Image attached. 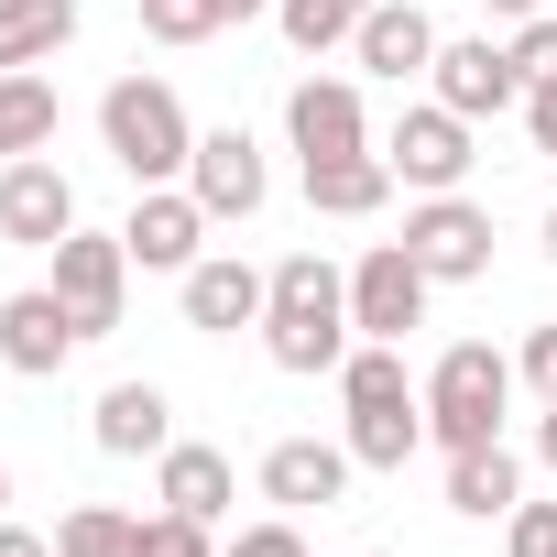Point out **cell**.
I'll return each instance as SVG.
<instances>
[{
	"instance_id": "cell-1",
	"label": "cell",
	"mask_w": 557,
	"mask_h": 557,
	"mask_svg": "<svg viewBox=\"0 0 557 557\" xmlns=\"http://www.w3.org/2000/svg\"><path fill=\"white\" fill-rule=\"evenodd\" d=\"M262 350H273V372H339V361L361 350V329H350V273H339L329 251H285V262H273Z\"/></svg>"
},
{
	"instance_id": "cell-2",
	"label": "cell",
	"mask_w": 557,
	"mask_h": 557,
	"mask_svg": "<svg viewBox=\"0 0 557 557\" xmlns=\"http://www.w3.org/2000/svg\"><path fill=\"white\" fill-rule=\"evenodd\" d=\"M339 405H350V459L361 470H405L426 448V383H405L394 339H361L339 361Z\"/></svg>"
},
{
	"instance_id": "cell-3",
	"label": "cell",
	"mask_w": 557,
	"mask_h": 557,
	"mask_svg": "<svg viewBox=\"0 0 557 557\" xmlns=\"http://www.w3.org/2000/svg\"><path fill=\"white\" fill-rule=\"evenodd\" d=\"M99 143H110V164L132 186H186V164H197V121H186V99L164 77H110Z\"/></svg>"
},
{
	"instance_id": "cell-4",
	"label": "cell",
	"mask_w": 557,
	"mask_h": 557,
	"mask_svg": "<svg viewBox=\"0 0 557 557\" xmlns=\"http://www.w3.org/2000/svg\"><path fill=\"white\" fill-rule=\"evenodd\" d=\"M503 405H513V361L492 339L437 350V372H426V437L437 448H492L503 437Z\"/></svg>"
},
{
	"instance_id": "cell-5",
	"label": "cell",
	"mask_w": 557,
	"mask_h": 557,
	"mask_svg": "<svg viewBox=\"0 0 557 557\" xmlns=\"http://www.w3.org/2000/svg\"><path fill=\"white\" fill-rule=\"evenodd\" d=\"M405 251L426 262V285H481V273H492V208H470L459 186L416 197L405 208Z\"/></svg>"
},
{
	"instance_id": "cell-6",
	"label": "cell",
	"mask_w": 557,
	"mask_h": 557,
	"mask_svg": "<svg viewBox=\"0 0 557 557\" xmlns=\"http://www.w3.org/2000/svg\"><path fill=\"white\" fill-rule=\"evenodd\" d=\"M350 329L361 339H394V350H405V329H426V262L405 240H372L350 262Z\"/></svg>"
},
{
	"instance_id": "cell-7",
	"label": "cell",
	"mask_w": 557,
	"mask_h": 557,
	"mask_svg": "<svg viewBox=\"0 0 557 557\" xmlns=\"http://www.w3.org/2000/svg\"><path fill=\"white\" fill-rule=\"evenodd\" d=\"M55 296L77 307L88 339L121 329V296H132V251H121V230H66V240H55Z\"/></svg>"
},
{
	"instance_id": "cell-8",
	"label": "cell",
	"mask_w": 557,
	"mask_h": 557,
	"mask_svg": "<svg viewBox=\"0 0 557 557\" xmlns=\"http://www.w3.org/2000/svg\"><path fill=\"white\" fill-rule=\"evenodd\" d=\"M383 164H394V186H416V197H448V186H459L481 153H470V121H459L448 99H426V110H405V121H394Z\"/></svg>"
},
{
	"instance_id": "cell-9",
	"label": "cell",
	"mask_w": 557,
	"mask_h": 557,
	"mask_svg": "<svg viewBox=\"0 0 557 557\" xmlns=\"http://www.w3.org/2000/svg\"><path fill=\"white\" fill-rule=\"evenodd\" d=\"M77 307L55 296V285H23V296H0V361L12 372H34V383H55L66 361H77Z\"/></svg>"
},
{
	"instance_id": "cell-10",
	"label": "cell",
	"mask_w": 557,
	"mask_h": 557,
	"mask_svg": "<svg viewBox=\"0 0 557 557\" xmlns=\"http://www.w3.org/2000/svg\"><path fill=\"white\" fill-rule=\"evenodd\" d=\"M426 88L459 110V121H503L513 99H524V66H513V45H492V34H470V45H437V66H426Z\"/></svg>"
},
{
	"instance_id": "cell-11",
	"label": "cell",
	"mask_w": 557,
	"mask_h": 557,
	"mask_svg": "<svg viewBox=\"0 0 557 557\" xmlns=\"http://www.w3.org/2000/svg\"><path fill=\"white\" fill-rule=\"evenodd\" d=\"M77 230V186L55 175V153H23V164H0V240H23V251H55Z\"/></svg>"
},
{
	"instance_id": "cell-12",
	"label": "cell",
	"mask_w": 557,
	"mask_h": 557,
	"mask_svg": "<svg viewBox=\"0 0 557 557\" xmlns=\"http://www.w3.org/2000/svg\"><path fill=\"white\" fill-rule=\"evenodd\" d=\"M285 143H296V164H339V153H372L361 88H350V77H307V88L285 99Z\"/></svg>"
},
{
	"instance_id": "cell-13",
	"label": "cell",
	"mask_w": 557,
	"mask_h": 557,
	"mask_svg": "<svg viewBox=\"0 0 557 557\" xmlns=\"http://www.w3.org/2000/svg\"><path fill=\"white\" fill-rule=\"evenodd\" d=\"M262 186H273V175H262V143H251L240 121H230V132H197L186 197H197L208 219H251V208H262Z\"/></svg>"
},
{
	"instance_id": "cell-14",
	"label": "cell",
	"mask_w": 557,
	"mask_h": 557,
	"mask_svg": "<svg viewBox=\"0 0 557 557\" xmlns=\"http://www.w3.org/2000/svg\"><path fill=\"white\" fill-rule=\"evenodd\" d=\"M197 240H208V208H197L186 186H143V197H132V219H121V251H132L143 273H186V262H197Z\"/></svg>"
},
{
	"instance_id": "cell-15",
	"label": "cell",
	"mask_w": 557,
	"mask_h": 557,
	"mask_svg": "<svg viewBox=\"0 0 557 557\" xmlns=\"http://www.w3.org/2000/svg\"><path fill=\"white\" fill-rule=\"evenodd\" d=\"M262 296H273V273H251L240 251H197L186 262V329H208V339L262 329Z\"/></svg>"
},
{
	"instance_id": "cell-16",
	"label": "cell",
	"mask_w": 557,
	"mask_h": 557,
	"mask_svg": "<svg viewBox=\"0 0 557 557\" xmlns=\"http://www.w3.org/2000/svg\"><path fill=\"white\" fill-rule=\"evenodd\" d=\"M350 437L329 448V437H285V448H262V503H285V513H329L339 492H350Z\"/></svg>"
},
{
	"instance_id": "cell-17",
	"label": "cell",
	"mask_w": 557,
	"mask_h": 557,
	"mask_svg": "<svg viewBox=\"0 0 557 557\" xmlns=\"http://www.w3.org/2000/svg\"><path fill=\"white\" fill-rule=\"evenodd\" d=\"M350 55H361L372 77H394V88H405V77H426V66H437V23L416 12V0H372V23L350 34Z\"/></svg>"
},
{
	"instance_id": "cell-18",
	"label": "cell",
	"mask_w": 557,
	"mask_h": 557,
	"mask_svg": "<svg viewBox=\"0 0 557 557\" xmlns=\"http://www.w3.org/2000/svg\"><path fill=\"white\" fill-rule=\"evenodd\" d=\"M88 437H99L110 459H164V448H175V405H164V383H110Z\"/></svg>"
},
{
	"instance_id": "cell-19",
	"label": "cell",
	"mask_w": 557,
	"mask_h": 557,
	"mask_svg": "<svg viewBox=\"0 0 557 557\" xmlns=\"http://www.w3.org/2000/svg\"><path fill=\"white\" fill-rule=\"evenodd\" d=\"M394 197V164L383 153H339V164H307V208L318 219H372Z\"/></svg>"
},
{
	"instance_id": "cell-20",
	"label": "cell",
	"mask_w": 557,
	"mask_h": 557,
	"mask_svg": "<svg viewBox=\"0 0 557 557\" xmlns=\"http://www.w3.org/2000/svg\"><path fill=\"white\" fill-rule=\"evenodd\" d=\"M164 513H197V524H219V513H230V448H197V437H175V448H164Z\"/></svg>"
},
{
	"instance_id": "cell-21",
	"label": "cell",
	"mask_w": 557,
	"mask_h": 557,
	"mask_svg": "<svg viewBox=\"0 0 557 557\" xmlns=\"http://www.w3.org/2000/svg\"><path fill=\"white\" fill-rule=\"evenodd\" d=\"M448 503H459V513H481V524H492V513H513V503H524L513 448H503V437H492V448H448Z\"/></svg>"
},
{
	"instance_id": "cell-22",
	"label": "cell",
	"mask_w": 557,
	"mask_h": 557,
	"mask_svg": "<svg viewBox=\"0 0 557 557\" xmlns=\"http://www.w3.org/2000/svg\"><path fill=\"white\" fill-rule=\"evenodd\" d=\"M66 34H77V0H0V77L12 66H55Z\"/></svg>"
},
{
	"instance_id": "cell-23",
	"label": "cell",
	"mask_w": 557,
	"mask_h": 557,
	"mask_svg": "<svg viewBox=\"0 0 557 557\" xmlns=\"http://www.w3.org/2000/svg\"><path fill=\"white\" fill-rule=\"evenodd\" d=\"M45 143H55V88L34 66H12V77H0V164H23Z\"/></svg>"
},
{
	"instance_id": "cell-24",
	"label": "cell",
	"mask_w": 557,
	"mask_h": 557,
	"mask_svg": "<svg viewBox=\"0 0 557 557\" xmlns=\"http://www.w3.org/2000/svg\"><path fill=\"white\" fill-rule=\"evenodd\" d=\"M273 23H285L296 55H329V45H350L372 23V0H273Z\"/></svg>"
},
{
	"instance_id": "cell-25",
	"label": "cell",
	"mask_w": 557,
	"mask_h": 557,
	"mask_svg": "<svg viewBox=\"0 0 557 557\" xmlns=\"http://www.w3.org/2000/svg\"><path fill=\"white\" fill-rule=\"evenodd\" d=\"M55 557H143V513H110V503H77L55 524Z\"/></svg>"
},
{
	"instance_id": "cell-26",
	"label": "cell",
	"mask_w": 557,
	"mask_h": 557,
	"mask_svg": "<svg viewBox=\"0 0 557 557\" xmlns=\"http://www.w3.org/2000/svg\"><path fill=\"white\" fill-rule=\"evenodd\" d=\"M230 23V0H143V34L153 45H208Z\"/></svg>"
},
{
	"instance_id": "cell-27",
	"label": "cell",
	"mask_w": 557,
	"mask_h": 557,
	"mask_svg": "<svg viewBox=\"0 0 557 557\" xmlns=\"http://www.w3.org/2000/svg\"><path fill=\"white\" fill-rule=\"evenodd\" d=\"M513 66H524V88H557V12L513 23Z\"/></svg>"
},
{
	"instance_id": "cell-28",
	"label": "cell",
	"mask_w": 557,
	"mask_h": 557,
	"mask_svg": "<svg viewBox=\"0 0 557 557\" xmlns=\"http://www.w3.org/2000/svg\"><path fill=\"white\" fill-rule=\"evenodd\" d=\"M503 546L513 557H557V503H513L503 513Z\"/></svg>"
},
{
	"instance_id": "cell-29",
	"label": "cell",
	"mask_w": 557,
	"mask_h": 557,
	"mask_svg": "<svg viewBox=\"0 0 557 557\" xmlns=\"http://www.w3.org/2000/svg\"><path fill=\"white\" fill-rule=\"evenodd\" d=\"M143 557H219V546H208L197 513H153V524H143Z\"/></svg>"
},
{
	"instance_id": "cell-30",
	"label": "cell",
	"mask_w": 557,
	"mask_h": 557,
	"mask_svg": "<svg viewBox=\"0 0 557 557\" xmlns=\"http://www.w3.org/2000/svg\"><path fill=\"white\" fill-rule=\"evenodd\" d=\"M230 557H307V535L273 513V524H240V535H230Z\"/></svg>"
},
{
	"instance_id": "cell-31",
	"label": "cell",
	"mask_w": 557,
	"mask_h": 557,
	"mask_svg": "<svg viewBox=\"0 0 557 557\" xmlns=\"http://www.w3.org/2000/svg\"><path fill=\"white\" fill-rule=\"evenodd\" d=\"M524 383L557 405V329H535V339H524Z\"/></svg>"
},
{
	"instance_id": "cell-32",
	"label": "cell",
	"mask_w": 557,
	"mask_h": 557,
	"mask_svg": "<svg viewBox=\"0 0 557 557\" xmlns=\"http://www.w3.org/2000/svg\"><path fill=\"white\" fill-rule=\"evenodd\" d=\"M524 132H535V153H557V88H524Z\"/></svg>"
},
{
	"instance_id": "cell-33",
	"label": "cell",
	"mask_w": 557,
	"mask_h": 557,
	"mask_svg": "<svg viewBox=\"0 0 557 557\" xmlns=\"http://www.w3.org/2000/svg\"><path fill=\"white\" fill-rule=\"evenodd\" d=\"M0 557H55V535H23V524H0Z\"/></svg>"
},
{
	"instance_id": "cell-34",
	"label": "cell",
	"mask_w": 557,
	"mask_h": 557,
	"mask_svg": "<svg viewBox=\"0 0 557 557\" xmlns=\"http://www.w3.org/2000/svg\"><path fill=\"white\" fill-rule=\"evenodd\" d=\"M481 12H492V23H535V12H546V0H481Z\"/></svg>"
},
{
	"instance_id": "cell-35",
	"label": "cell",
	"mask_w": 557,
	"mask_h": 557,
	"mask_svg": "<svg viewBox=\"0 0 557 557\" xmlns=\"http://www.w3.org/2000/svg\"><path fill=\"white\" fill-rule=\"evenodd\" d=\"M535 448H546V470H557V405H546V426H535Z\"/></svg>"
},
{
	"instance_id": "cell-36",
	"label": "cell",
	"mask_w": 557,
	"mask_h": 557,
	"mask_svg": "<svg viewBox=\"0 0 557 557\" xmlns=\"http://www.w3.org/2000/svg\"><path fill=\"white\" fill-rule=\"evenodd\" d=\"M251 12H273V0H230V23H251Z\"/></svg>"
},
{
	"instance_id": "cell-37",
	"label": "cell",
	"mask_w": 557,
	"mask_h": 557,
	"mask_svg": "<svg viewBox=\"0 0 557 557\" xmlns=\"http://www.w3.org/2000/svg\"><path fill=\"white\" fill-rule=\"evenodd\" d=\"M546 251H557V208H546Z\"/></svg>"
},
{
	"instance_id": "cell-38",
	"label": "cell",
	"mask_w": 557,
	"mask_h": 557,
	"mask_svg": "<svg viewBox=\"0 0 557 557\" xmlns=\"http://www.w3.org/2000/svg\"><path fill=\"white\" fill-rule=\"evenodd\" d=\"M0 503H12V470H0Z\"/></svg>"
}]
</instances>
